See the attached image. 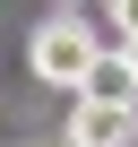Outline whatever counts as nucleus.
<instances>
[{"label":"nucleus","instance_id":"obj_1","mask_svg":"<svg viewBox=\"0 0 138 147\" xmlns=\"http://www.w3.org/2000/svg\"><path fill=\"white\" fill-rule=\"evenodd\" d=\"M26 52H35V78H43V87H78L86 69H95V52H104V43L78 26V9H60V18H43V26H35V43H26Z\"/></svg>","mask_w":138,"mask_h":147},{"label":"nucleus","instance_id":"obj_2","mask_svg":"<svg viewBox=\"0 0 138 147\" xmlns=\"http://www.w3.org/2000/svg\"><path fill=\"white\" fill-rule=\"evenodd\" d=\"M129 138H138V104H86V95H78L69 147H129Z\"/></svg>","mask_w":138,"mask_h":147},{"label":"nucleus","instance_id":"obj_3","mask_svg":"<svg viewBox=\"0 0 138 147\" xmlns=\"http://www.w3.org/2000/svg\"><path fill=\"white\" fill-rule=\"evenodd\" d=\"M78 95L86 104H138V61H129V43L121 52H95V69L78 78Z\"/></svg>","mask_w":138,"mask_h":147},{"label":"nucleus","instance_id":"obj_4","mask_svg":"<svg viewBox=\"0 0 138 147\" xmlns=\"http://www.w3.org/2000/svg\"><path fill=\"white\" fill-rule=\"evenodd\" d=\"M112 9V26H121V43H138V0H104Z\"/></svg>","mask_w":138,"mask_h":147},{"label":"nucleus","instance_id":"obj_5","mask_svg":"<svg viewBox=\"0 0 138 147\" xmlns=\"http://www.w3.org/2000/svg\"><path fill=\"white\" fill-rule=\"evenodd\" d=\"M60 9H78V0H60Z\"/></svg>","mask_w":138,"mask_h":147},{"label":"nucleus","instance_id":"obj_6","mask_svg":"<svg viewBox=\"0 0 138 147\" xmlns=\"http://www.w3.org/2000/svg\"><path fill=\"white\" fill-rule=\"evenodd\" d=\"M129 61H138V43H129Z\"/></svg>","mask_w":138,"mask_h":147}]
</instances>
